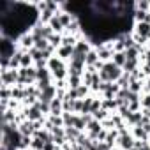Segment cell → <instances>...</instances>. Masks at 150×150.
<instances>
[{"label": "cell", "instance_id": "4fadbf2b", "mask_svg": "<svg viewBox=\"0 0 150 150\" xmlns=\"http://www.w3.org/2000/svg\"><path fill=\"white\" fill-rule=\"evenodd\" d=\"M81 134L83 132L78 131L76 127H65V138H67V141H76Z\"/></svg>", "mask_w": 150, "mask_h": 150}, {"label": "cell", "instance_id": "ba28073f", "mask_svg": "<svg viewBox=\"0 0 150 150\" xmlns=\"http://www.w3.org/2000/svg\"><path fill=\"white\" fill-rule=\"evenodd\" d=\"M57 97V87L55 85H50V87H46L44 90H41V96H39V101H42V103H48V104H51V101Z\"/></svg>", "mask_w": 150, "mask_h": 150}, {"label": "cell", "instance_id": "9a60e30c", "mask_svg": "<svg viewBox=\"0 0 150 150\" xmlns=\"http://www.w3.org/2000/svg\"><path fill=\"white\" fill-rule=\"evenodd\" d=\"M115 65H118V67H124L125 65V62H127V57H125V51H122V53H113V60H111Z\"/></svg>", "mask_w": 150, "mask_h": 150}, {"label": "cell", "instance_id": "8fae6325", "mask_svg": "<svg viewBox=\"0 0 150 150\" xmlns=\"http://www.w3.org/2000/svg\"><path fill=\"white\" fill-rule=\"evenodd\" d=\"M131 134H132V138L134 139H138V141H150V136H148V132L141 127V125H136V127H131Z\"/></svg>", "mask_w": 150, "mask_h": 150}, {"label": "cell", "instance_id": "52a82bcc", "mask_svg": "<svg viewBox=\"0 0 150 150\" xmlns=\"http://www.w3.org/2000/svg\"><path fill=\"white\" fill-rule=\"evenodd\" d=\"M18 131L21 132V136H27V138H34L35 132H37V127H35V122H30V120H25L23 124L18 125Z\"/></svg>", "mask_w": 150, "mask_h": 150}, {"label": "cell", "instance_id": "5b68a950", "mask_svg": "<svg viewBox=\"0 0 150 150\" xmlns=\"http://www.w3.org/2000/svg\"><path fill=\"white\" fill-rule=\"evenodd\" d=\"M30 34L34 35V39L37 41V39H48L50 41V37L55 34L51 28H50V25H42V23H35L34 27H32V30H30Z\"/></svg>", "mask_w": 150, "mask_h": 150}, {"label": "cell", "instance_id": "2e32d148", "mask_svg": "<svg viewBox=\"0 0 150 150\" xmlns=\"http://www.w3.org/2000/svg\"><path fill=\"white\" fill-rule=\"evenodd\" d=\"M74 118H76V113H62L64 127H72L74 125Z\"/></svg>", "mask_w": 150, "mask_h": 150}, {"label": "cell", "instance_id": "e0dca14e", "mask_svg": "<svg viewBox=\"0 0 150 150\" xmlns=\"http://www.w3.org/2000/svg\"><path fill=\"white\" fill-rule=\"evenodd\" d=\"M134 9L143 11V13H150V2L148 0H139V2L134 4Z\"/></svg>", "mask_w": 150, "mask_h": 150}, {"label": "cell", "instance_id": "277c9868", "mask_svg": "<svg viewBox=\"0 0 150 150\" xmlns=\"http://www.w3.org/2000/svg\"><path fill=\"white\" fill-rule=\"evenodd\" d=\"M0 81H2L4 87H16L20 81V71L14 69H2L0 71Z\"/></svg>", "mask_w": 150, "mask_h": 150}, {"label": "cell", "instance_id": "5bb4252c", "mask_svg": "<svg viewBox=\"0 0 150 150\" xmlns=\"http://www.w3.org/2000/svg\"><path fill=\"white\" fill-rule=\"evenodd\" d=\"M83 85V76H67V87L69 88H78Z\"/></svg>", "mask_w": 150, "mask_h": 150}, {"label": "cell", "instance_id": "6da1fadb", "mask_svg": "<svg viewBox=\"0 0 150 150\" xmlns=\"http://www.w3.org/2000/svg\"><path fill=\"white\" fill-rule=\"evenodd\" d=\"M48 69L53 76V81H60V80H67V74H69V69H67V62L60 60L57 55L51 57L48 60Z\"/></svg>", "mask_w": 150, "mask_h": 150}, {"label": "cell", "instance_id": "3957f363", "mask_svg": "<svg viewBox=\"0 0 150 150\" xmlns=\"http://www.w3.org/2000/svg\"><path fill=\"white\" fill-rule=\"evenodd\" d=\"M37 83V69L34 67H27V69H20V81L18 85L21 87H30Z\"/></svg>", "mask_w": 150, "mask_h": 150}, {"label": "cell", "instance_id": "7c38bea8", "mask_svg": "<svg viewBox=\"0 0 150 150\" xmlns=\"http://www.w3.org/2000/svg\"><path fill=\"white\" fill-rule=\"evenodd\" d=\"M97 64H99V55H97L96 50H92V51L85 57V65H87V67H97Z\"/></svg>", "mask_w": 150, "mask_h": 150}, {"label": "cell", "instance_id": "ac0fdd59", "mask_svg": "<svg viewBox=\"0 0 150 150\" xmlns=\"http://www.w3.org/2000/svg\"><path fill=\"white\" fill-rule=\"evenodd\" d=\"M111 150H122V148H118V146H113V148H111Z\"/></svg>", "mask_w": 150, "mask_h": 150}, {"label": "cell", "instance_id": "d6986e66", "mask_svg": "<svg viewBox=\"0 0 150 150\" xmlns=\"http://www.w3.org/2000/svg\"><path fill=\"white\" fill-rule=\"evenodd\" d=\"M131 150H136V148H131Z\"/></svg>", "mask_w": 150, "mask_h": 150}, {"label": "cell", "instance_id": "8992f818", "mask_svg": "<svg viewBox=\"0 0 150 150\" xmlns=\"http://www.w3.org/2000/svg\"><path fill=\"white\" fill-rule=\"evenodd\" d=\"M23 113H25V117H27V120H30V122H41V120H44L46 117L41 113V110L37 108V106H30V108H23Z\"/></svg>", "mask_w": 150, "mask_h": 150}, {"label": "cell", "instance_id": "7a4b0ae2", "mask_svg": "<svg viewBox=\"0 0 150 150\" xmlns=\"http://www.w3.org/2000/svg\"><path fill=\"white\" fill-rule=\"evenodd\" d=\"M122 74H124L122 67L115 65L113 62H106V64L103 65V69L99 71V78H101V81H104V83H117V81L120 80Z\"/></svg>", "mask_w": 150, "mask_h": 150}, {"label": "cell", "instance_id": "9c48e42d", "mask_svg": "<svg viewBox=\"0 0 150 150\" xmlns=\"http://www.w3.org/2000/svg\"><path fill=\"white\" fill-rule=\"evenodd\" d=\"M132 34H136V35L145 37V39L150 41V23H134Z\"/></svg>", "mask_w": 150, "mask_h": 150}, {"label": "cell", "instance_id": "30bf717a", "mask_svg": "<svg viewBox=\"0 0 150 150\" xmlns=\"http://www.w3.org/2000/svg\"><path fill=\"white\" fill-rule=\"evenodd\" d=\"M60 60H64V62H69L71 58H72V55H74V48L72 46H60L58 50H57V53H55Z\"/></svg>", "mask_w": 150, "mask_h": 150}]
</instances>
